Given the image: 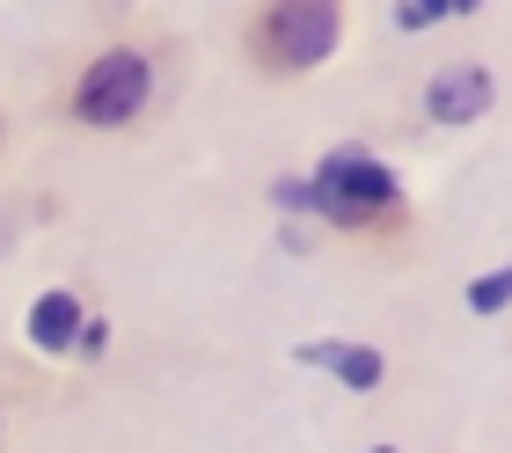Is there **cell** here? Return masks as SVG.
<instances>
[{"mask_svg": "<svg viewBox=\"0 0 512 453\" xmlns=\"http://www.w3.org/2000/svg\"><path fill=\"white\" fill-rule=\"evenodd\" d=\"M176 81L183 37H169L161 22H118L59 59V74L44 81V110L74 139H132L176 103Z\"/></svg>", "mask_w": 512, "mask_h": 453, "instance_id": "cell-1", "label": "cell"}, {"mask_svg": "<svg viewBox=\"0 0 512 453\" xmlns=\"http://www.w3.org/2000/svg\"><path fill=\"white\" fill-rule=\"evenodd\" d=\"M308 220L330 227L337 242L366 249V256H410L417 227H425L410 183L395 176L374 147H359V139H337L308 169Z\"/></svg>", "mask_w": 512, "mask_h": 453, "instance_id": "cell-2", "label": "cell"}, {"mask_svg": "<svg viewBox=\"0 0 512 453\" xmlns=\"http://www.w3.org/2000/svg\"><path fill=\"white\" fill-rule=\"evenodd\" d=\"M352 37V8L344 0H256L235 22V52L249 81L264 88H300L344 52Z\"/></svg>", "mask_w": 512, "mask_h": 453, "instance_id": "cell-3", "label": "cell"}, {"mask_svg": "<svg viewBox=\"0 0 512 453\" xmlns=\"http://www.w3.org/2000/svg\"><path fill=\"white\" fill-rule=\"evenodd\" d=\"M417 110H425V125H439V132H469L498 110V74L483 59H447V66H432Z\"/></svg>", "mask_w": 512, "mask_h": 453, "instance_id": "cell-4", "label": "cell"}, {"mask_svg": "<svg viewBox=\"0 0 512 453\" xmlns=\"http://www.w3.org/2000/svg\"><path fill=\"white\" fill-rule=\"evenodd\" d=\"M293 366H322V373H337L352 395H381L388 351L381 344H359V337H315V344H293Z\"/></svg>", "mask_w": 512, "mask_h": 453, "instance_id": "cell-5", "label": "cell"}, {"mask_svg": "<svg viewBox=\"0 0 512 453\" xmlns=\"http://www.w3.org/2000/svg\"><path fill=\"white\" fill-rule=\"evenodd\" d=\"M81 322H88V300L74 293V285H52V293L30 300V315H22V337H30V351H44V359H74Z\"/></svg>", "mask_w": 512, "mask_h": 453, "instance_id": "cell-6", "label": "cell"}, {"mask_svg": "<svg viewBox=\"0 0 512 453\" xmlns=\"http://www.w3.org/2000/svg\"><path fill=\"white\" fill-rule=\"evenodd\" d=\"M505 293H512V271L498 264V271H483V278H469V315H505Z\"/></svg>", "mask_w": 512, "mask_h": 453, "instance_id": "cell-7", "label": "cell"}, {"mask_svg": "<svg viewBox=\"0 0 512 453\" xmlns=\"http://www.w3.org/2000/svg\"><path fill=\"white\" fill-rule=\"evenodd\" d=\"M454 8H439V0H425V8H388V22H395V37H425V30H439Z\"/></svg>", "mask_w": 512, "mask_h": 453, "instance_id": "cell-8", "label": "cell"}, {"mask_svg": "<svg viewBox=\"0 0 512 453\" xmlns=\"http://www.w3.org/2000/svg\"><path fill=\"white\" fill-rule=\"evenodd\" d=\"M271 205H278V212H300V220H308V176H278V183H271Z\"/></svg>", "mask_w": 512, "mask_h": 453, "instance_id": "cell-9", "label": "cell"}, {"mask_svg": "<svg viewBox=\"0 0 512 453\" xmlns=\"http://www.w3.org/2000/svg\"><path fill=\"white\" fill-rule=\"evenodd\" d=\"M103 344H110V322H103V315H88V322H81V337H74V359H81V366H88V359H103Z\"/></svg>", "mask_w": 512, "mask_h": 453, "instance_id": "cell-10", "label": "cell"}, {"mask_svg": "<svg viewBox=\"0 0 512 453\" xmlns=\"http://www.w3.org/2000/svg\"><path fill=\"white\" fill-rule=\"evenodd\" d=\"M366 453H403V446H395V439H374V446H366Z\"/></svg>", "mask_w": 512, "mask_h": 453, "instance_id": "cell-11", "label": "cell"}, {"mask_svg": "<svg viewBox=\"0 0 512 453\" xmlns=\"http://www.w3.org/2000/svg\"><path fill=\"white\" fill-rule=\"evenodd\" d=\"M0 453H8V410H0Z\"/></svg>", "mask_w": 512, "mask_h": 453, "instance_id": "cell-12", "label": "cell"}, {"mask_svg": "<svg viewBox=\"0 0 512 453\" xmlns=\"http://www.w3.org/2000/svg\"><path fill=\"white\" fill-rule=\"evenodd\" d=\"M0 147H8V117H0Z\"/></svg>", "mask_w": 512, "mask_h": 453, "instance_id": "cell-13", "label": "cell"}]
</instances>
